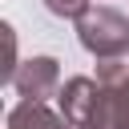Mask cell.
<instances>
[{"label": "cell", "mask_w": 129, "mask_h": 129, "mask_svg": "<svg viewBox=\"0 0 129 129\" xmlns=\"http://www.w3.org/2000/svg\"><path fill=\"white\" fill-rule=\"evenodd\" d=\"M97 129H129V73L101 81V117Z\"/></svg>", "instance_id": "obj_5"}, {"label": "cell", "mask_w": 129, "mask_h": 129, "mask_svg": "<svg viewBox=\"0 0 129 129\" xmlns=\"http://www.w3.org/2000/svg\"><path fill=\"white\" fill-rule=\"evenodd\" d=\"M77 40L89 56L109 60V56H129V16L109 8V4H93L81 20H77Z\"/></svg>", "instance_id": "obj_1"}, {"label": "cell", "mask_w": 129, "mask_h": 129, "mask_svg": "<svg viewBox=\"0 0 129 129\" xmlns=\"http://www.w3.org/2000/svg\"><path fill=\"white\" fill-rule=\"evenodd\" d=\"M56 109L77 129H97L101 117V81L97 77H69L56 93Z\"/></svg>", "instance_id": "obj_2"}, {"label": "cell", "mask_w": 129, "mask_h": 129, "mask_svg": "<svg viewBox=\"0 0 129 129\" xmlns=\"http://www.w3.org/2000/svg\"><path fill=\"white\" fill-rule=\"evenodd\" d=\"M44 8L52 16H60V20H81L93 8V0H44Z\"/></svg>", "instance_id": "obj_6"}, {"label": "cell", "mask_w": 129, "mask_h": 129, "mask_svg": "<svg viewBox=\"0 0 129 129\" xmlns=\"http://www.w3.org/2000/svg\"><path fill=\"white\" fill-rule=\"evenodd\" d=\"M16 97H28V101H48L60 93V60L56 56H28L16 64L12 81Z\"/></svg>", "instance_id": "obj_3"}, {"label": "cell", "mask_w": 129, "mask_h": 129, "mask_svg": "<svg viewBox=\"0 0 129 129\" xmlns=\"http://www.w3.org/2000/svg\"><path fill=\"white\" fill-rule=\"evenodd\" d=\"M8 129H77L60 109H48V101H28L20 97L8 109Z\"/></svg>", "instance_id": "obj_4"}]
</instances>
